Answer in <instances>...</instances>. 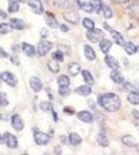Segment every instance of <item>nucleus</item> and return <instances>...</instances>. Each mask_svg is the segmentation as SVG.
Listing matches in <instances>:
<instances>
[{"label": "nucleus", "instance_id": "obj_1", "mask_svg": "<svg viewBox=\"0 0 139 155\" xmlns=\"http://www.w3.org/2000/svg\"><path fill=\"white\" fill-rule=\"evenodd\" d=\"M99 104L105 111L110 112V113L117 112L122 106L120 96L115 93H111V92L105 93L99 97Z\"/></svg>", "mask_w": 139, "mask_h": 155}, {"label": "nucleus", "instance_id": "obj_2", "mask_svg": "<svg viewBox=\"0 0 139 155\" xmlns=\"http://www.w3.org/2000/svg\"><path fill=\"white\" fill-rule=\"evenodd\" d=\"M86 37L88 41L92 42H100L101 41L104 39V32L100 29H92L88 30L86 33Z\"/></svg>", "mask_w": 139, "mask_h": 155}, {"label": "nucleus", "instance_id": "obj_3", "mask_svg": "<svg viewBox=\"0 0 139 155\" xmlns=\"http://www.w3.org/2000/svg\"><path fill=\"white\" fill-rule=\"evenodd\" d=\"M52 47H53V45L51 44V42L43 39V41H40L39 45H37L36 52H37V54H39L40 56H45V55H46L48 52L52 49Z\"/></svg>", "mask_w": 139, "mask_h": 155}, {"label": "nucleus", "instance_id": "obj_4", "mask_svg": "<svg viewBox=\"0 0 139 155\" xmlns=\"http://www.w3.org/2000/svg\"><path fill=\"white\" fill-rule=\"evenodd\" d=\"M33 137H34L35 143H36V145H39V146L47 145L49 143V140H50V137L43 131H35L33 134Z\"/></svg>", "mask_w": 139, "mask_h": 155}, {"label": "nucleus", "instance_id": "obj_5", "mask_svg": "<svg viewBox=\"0 0 139 155\" xmlns=\"http://www.w3.org/2000/svg\"><path fill=\"white\" fill-rule=\"evenodd\" d=\"M28 5L31 11L36 15H42L44 12V7L41 0H28Z\"/></svg>", "mask_w": 139, "mask_h": 155}, {"label": "nucleus", "instance_id": "obj_6", "mask_svg": "<svg viewBox=\"0 0 139 155\" xmlns=\"http://www.w3.org/2000/svg\"><path fill=\"white\" fill-rule=\"evenodd\" d=\"M4 137V143L6 144V146L11 149H15L18 147V140L14 134H9V132H5L3 134Z\"/></svg>", "mask_w": 139, "mask_h": 155}, {"label": "nucleus", "instance_id": "obj_7", "mask_svg": "<svg viewBox=\"0 0 139 155\" xmlns=\"http://www.w3.org/2000/svg\"><path fill=\"white\" fill-rule=\"evenodd\" d=\"M1 80L4 82V83H6L9 86H11V87H16V85H17L16 78H15L14 74H12V72H9V71L2 72V74H1Z\"/></svg>", "mask_w": 139, "mask_h": 155}, {"label": "nucleus", "instance_id": "obj_8", "mask_svg": "<svg viewBox=\"0 0 139 155\" xmlns=\"http://www.w3.org/2000/svg\"><path fill=\"white\" fill-rule=\"evenodd\" d=\"M11 122H12V128L16 131H21L22 129H23V127H24L23 120L21 119V117H20L19 115H14V116H12Z\"/></svg>", "mask_w": 139, "mask_h": 155}, {"label": "nucleus", "instance_id": "obj_9", "mask_svg": "<svg viewBox=\"0 0 139 155\" xmlns=\"http://www.w3.org/2000/svg\"><path fill=\"white\" fill-rule=\"evenodd\" d=\"M29 85H30V88L33 90L34 92H40L43 89L42 81L37 77H31V78H30Z\"/></svg>", "mask_w": 139, "mask_h": 155}, {"label": "nucleus", "instance_id": "obj_10", "mask_svg": "<svg viewBox=\"0 0 139 155\" xmlns=\"http://www.w3.org/2000/svg\"><path fill=\"white\" fill-rule=\"evenodd\" d=\"M64 17L67 21H69L72 24H77L79 23V15L74 11L65 12L64 14Z\"/></svg>", "mask_w": 139, "mask_h": 155}, {"label": "nucleus", "instance_id": "obj_11", "mask_svg": "<svg viewBox=\"0 0 139 155\" xmlns=\"http://www.w3.org/2000/svg\"><path fill=\"white\" fill-rule=\"evenodd\" d=\"M77 117L79 120H81L82 122H85V123H92L93 121V116L90 112L88 111H81L77 114Z\"/></svg>", "mask_w": 139, "mask_h": 155}, {"label": "nucleus", "instance_id": "obj_12", "mask_svg": "<svg viewBox=\"0 0 139 155\" xmlns=\"http://www.w3.org/2000/svg\"><path fill=\"white\" fill-rule=\"evenodd\" d=\"M111 36H112V38H113V41H114L116 45H118V46L125 47V45L127 44L125 38H123V36L118 31L111 30Z\"/></svg>", "mask_w": 139, "mask_h": 155}, {"label": "nucleus", "instance_id": "obj_13", "mask_svg": "<svg viewBox=\"0 0 139 155\" xmlns=\"http://www.w3.org/2000/svg\"><path fill=\"white\" fill-rule=\"evenodd\" d=\"M22 50H23L25 55H27V56H29V57L34 56V55L37 53L34 47L30 44H27V42H23V45H22Z\"/></svg>", "mask_w": 139, "mask_h": 155}, {"label": "nucleus", "instance_id": "obj_14", "mask_svg": "<svg viewBox=\"0 0 139 155\" xmlns=\"http://www.w3.org/2000/svg\"><path fill=\"white\" fill-rule=\"evenodd\" d=\"M105 63L107 64L108 67H110L112 71L113 69H118V67H120V64H118L117 60L113 56H109V55L105 56Z\"/></svg>", "mask_w": 139, "mask_h": 155}, {"label": "nucleus", "instance_id": "obj_15", "mask_svg": "<svg viewBox=\"0 0 139 155\" xmlns=\"http://www.w3.org/2000/svg\"><path fill=\"white\" fill-rule=\"evenodd\" d=\"M75 92L80 96H88L90 93H92V88H90L89 85H83V86H80L78 88H76Z\"/></svg>", "mask_w": 139, "mask_h": 155}, {"label": "nucleus", "instance_id": "obj_16", "mask_svg": "<svg viewBox=\"0 0 139 155\" xmlns=\"http://www.w3.org/2000/svg\"><path fill=\"white\" fill-rule=\"evenodd\" d=\"M122 142L123 145H126V146L128 147H136V145H137V142H136L135 137L130 136V134H126V136H123L122 137Z\"/></svg>", "mask_w": 139, "mask_h": 155}, {"label": "nucleus", "instance_id": "obj_17", "mask_svg": "<svg viewBox=\"0 0 139 155\" xmlns=\"http://www.w3.org/2000/svg\"><path fill=\"white\" fill-rule=\"evenodd\" d=\"M11 26L12 29L16 30H23L25 28V23L21 19L18 18H12L11 19Z\"/></svg>", "mask_w": 139, "mask_h": 155}, {"label": "nucleus", "instance_id": "obj_18", "mask_svg": "<svg viewBox=\"0 0 139 155\" xmlns=\"http://www.w3.org/2000/svg\"><path fill=\"white\" fill-rule=\"evenodd\" d=\"M77 4H78V6H79L80 9L88 12V14H92V12H93L90 3L89 2H86L85 0H77Z\"/></svg>", "mask_w": 139, "mask_h": 155}, {"label": "nucleus", "instance_id": "obj_19", "mask_svg": "<svg viewBox=\"0 0 139 155\" xmlns=\"http://www.w3.org/2000/svg\"><path fill=\"white\" fill-rule=\"evenodd\" d=\"M110 78L114 83L116 84H122L123 82V77L117 69H113L112 72L110 74Z\"/></svg>", "mask_w": 139, "mask_h": 155}, {"label": "nucleus", "instance_id": "obj_20", "mask_svg": "<svg viewBox=\"0 0 139 155\" xmlns=\"http://www.w3.org/2000/svg\"><path fill=\"white\" fill-rule=\"evenodd\" d=\"M57 83L59 88H69L70 86V79L65 74H62L57 79Z\"/></svg>", "mask_w": 139, "mask_h": 155}, {"label": "nucleus", "instance_id": "obj_21", "mask_svg": "<svg viewBox=\"0 0 139 155\" xmlns=\"http://www.w3.org/2000/svg\"><path fill=\"white\" fill-rule=\"evenodd\" d=\"M68 71H69L70 74L72 77H76L80 72V71H81V67H80V65L78 63H75V62H73V63L69 64Z\"/></svg>", "mask_w": 139, "mask_h": 155}, {"label": "nucleus", "instance_id": "obj_22", "mask_svg": "<svg viewBox=\"0 0 139 155\" xmlns=\"http://www.w3.org/2000/svg\"><path fill=\"white\" fill-rule=\"evenodd\" d=\"M84 56L86 57L87 60L89 61H93L96 59V53L93 51V49L90 46H84Z\"/></svg>", "mask_w": 139, "mask_h": 155}, {"label": "nucleus", "instance_id": "obj_23", "mask_svg": "<svg viewBox=\"0 0 139 155\" xmlns=\"http://www.w3.org/2000/svg\"><path fill=\"white\" fill-rule=\"evenodd\" d=\"M111 47H112V42H111L110 41H108V39L104 38L103 41H100V49L104 54H107L108 52H109Z\"/></svg>", "mask_w": 139, "mask_h": 155}, {"label": "nucleus", "instance_id": "obj_24", "mask_svg": "<svg viewBox=\"0 0 139 155\" xmlns=\"http://www.w3.org/2000/svg\"><path fill=\"white\" fill-rule=\"evenodd\" d=\"M69 141L73 146H77V145H79L81 143L82 139L77 132H71L70 136H69Z\"/></svg>", "mask_w": 139, "mask_h": 155}, {"label": "nucleus", "instance_id": "obj_25", "mask_svg": "<svg viewBox=\"0 0 139 155\" xmlns=\"http://www.w3.org/2000/svg\"><path fill=\"white\" fill-rule=\"evenodd\" d=\"M47 65H48V68H49L52 72H54V74H57V72L60 71V66H59V64H58V61L55 59L49 60Z\"/></svg>", "mask_w": 139, "mask_h": 155}, {"label": "nucleus", "instance_id": "obj_26", "mask_svg": "<svg viewBox=\"0 0 139 155\" xmlns=\"http://www.w3.org/2000/svg\"><path fill=\"white\" fill-rule=\"evenodd\" d=\"M128 101L131 104H134V106L139 104V92L137 91L130 92V94L128 95Z\"/></svg>", "mask_w": 139, "mask_h": 155}, {"label": "nucleus", "instance_id": "obj_27", "mask_svg": "<svg viewBox=\"0 0 139 155\" xmlns=\"http://www.w3.org/2000/svg\"><path fill=\"white\" fill-rule=\"evenodd\" d=\"M46 23L49 27H51V28H56L58 26V22L57 20L55 19V17L53 16L52 14H50V12H48L47 14V18H46Z\"/></svg>", "mask_w": 139, "mask_h": 155}, {"label": "nucleus", "instance_id": "obj_28", "mask_svg": "<svg viewBox=\"0 0 139 155\" xmlns=\"http://www.w3.org/2000/svg\"><path fill=\"white\" fill-rule=\"evenodd\" d=\"M89 3L92 5V9L96 12H100L103 8V2L102 0H89Z\"/></svg>", "mask_w": 139, "mask_h": 155}, {"label": "nucleus", "instance_id": "obj_29", "mask_svg": "<svg viewBox=\"0 0 139 155\" xmlns=\"http://www.w3.org/2000/svg\"><path fill=\"white\" fill-rule=\"evenodd\" d=\"M82 77H83V80H84L85 83L87 85H89V86L90 85H93V83H95V80H93L92 74L88 71H82Z\"/></svg>", "mask_w": 139, "mask_h": 155}, {"label": "nucleus", "instance_id": "obj_30", "mask_svg": "<svg viewBox=\"0 0 139 155\" xmlns=\"http://www.w3.org/2000/svg\"><path fill=\"white\" fill-rule=\"evenodd\" d=\"M125 51H126V53L129 54V55H134L136 52L138 51V48L133 44V42L130 41V42H127V44L125 45Z\"/></svg>", "mask_w": 139, "mask_h": 155}, {"label": "nucleus", "instance_id": "obj_31", "mask_svg": "<svg viewBox=\"0 0 139 155\" xmlns=\"http://www.w3.org/2000/svg\"><path fill=\"white\" fill-rule=\"evenodd\" d=\"M97 141H98V143L103 147L108 146V144H109V141H108L107 137H106V134H104V132H100V134H98Z\"/></svg>", "mask_w": 139, "mask_h": 155}, {"label": "nucleus", "instance_id": "obj_32", "mask_svg": "<svg viewBox=\"0 0 139 155\" xmlns=\"http://www.w3.org/2000/svg\"><path fill=\"white\" fill-rule=\"evenodd\" d=\"M19 2L16 1V0H11L9 4V12H17L19 11Z\"/></svg>", "mask_w": 139, "mask_h": 155}, {"label": "nucleus", "instance_id": "obj_33", "mask_svg": "<svg viewBox=\"0 0 139 155\" xmlns=\"http://www.w3.org/2000/svg\"><path fill=\"white\" fill-rule=\"evenodd\" d=\"M82 24H83V27H84L85 29H87V30L95 29V23H93L92 20H90V19H88V18L83 19Z\"/></svg>", "mask_w": 139, "mask_h": 155}, {"label": "nucleus", "instance_id": "obj_34", "mask_svg": "<svg viewBox=\"0 0 139 155\" xmlns=\"http://www.w3.org/2000/svg\"><path fill=\"white\" fill-rule=\"evenodd\" d=\"M103 15H104L105 19H111L113 16V12H112V9L110 8V6L108 5H103Z\"/></svg>", "mask_w": 139, "mask_h": 155}, {"label": "nucleus", "instance_id": "obj_35", "mask_svg": "<svg viewBox=\"0 0 139 155\" xmlns=\"http://www.w3.org/2000/svg\"><path fill=\"white\" fill-rule=\"evenodd\" d=\"M9 101L7 99V95L5 92H0V107H4L6 106H9Z\"/></svg>", "mask_w": 139, "mask_h": 155}, {"label": "nucleus", "instance_id": "obj_36", "mask_svg": "<svg viewBox=\"0 0 139 155\" xmlns=\"http://www.w3.org/2000/svg\"><path fill=\"white\" fill-rule=\"evenodd\" d=\"M11 25L6 24V23H1L0 24V34H2V35H4V34L9 33V31H11Z\"/></svg>", "mask_w": 139, "mask_h": 155}, {"label": "nucleus", "instance_id": "obj_37", "mask_svg": "<svg viewBox=\"0 0 139 155\" xmlns=\"http://www.w3.org/2000/svg\"><path fill=\"white\" fill-rule=\"evenodd\" d=\"M40 107H41V110H43V111L48 112L53 109V106L50 101H43L41 102V104H40Z\"/></svg>", "mask_w": 139, "mask_h": 155}, {"label": "nucleus", "instance_id": "obj_38", "mask_svg": "<svg viewBox=\"0 0 139 155\" xmlns=\"http://www.w3.org/2000/svg\"><path fill=\"white\" fill-rule=\"evenodd\" d=\"M52 58L57 60L58 62H62L64 61V54H62V52H60V51H56L53 53Z\"/></svg>", "mask_w": 139, "mask_h": 155}, {"label": "nucleus", "instance_id": "obj_39", "mask_svg": "<svg viewBox=\"0 0 139 155\" xmlns=\"http://www.w3.org/2000/svg\"><path fill=\"white\" fill-rule=\"evenodd\" d=\"M58 92H59V94L61 96L65 97L71 93V90H70V88H59L58 89Z\"/></svg>", "mask_w": 139, "mask_h": 155}, {"label": "nucleus", "instance_id": "obj_40", "mask_svg": "<svg viewBox=\"0 0 139 155\" xmlns=\"http://www.w3.org/2000/svg\"><path fill=\"white\" fill-rule=\"evenodd\" d=\"M57 5L59 7L64 8V7H67L69 5V1H68V0H57Z\"/></svg>", "mask_w": 139, "mask_h": 155}, {"label": "nucleus", "instance_id": "obj_41", "mask_svg": "<svg viewBox=\"0 0 139 155\" xmlns=\"http://www.w3.org/2000/svg\"><path fill=\"white\" fill-rule=\"evenodd\" d=\"M132 116L136 122H139V111H137V110H133Z\"/></svg>", "mask_w": 139, "mask_h": 155}, {"label": "nucleus", "instance_id": "obj_42", "mask_svg": "<svg viewBox=\"0 0 139 155\" xmlns=\"http://www.w3.org/2000/svg\"><path fill=\"white\" fill-rule=\"evenodd\" d=\"M48 35H49V31H48V29L43 28L41 30V36H42V38H46V37H48Z\"/></svg>", "mask_w": 139, "mask_h": 155}, {"label": "nucleus", "instance_id": "obj_43", "mask_svg": "<svg viewBox=\"0 0 139 155\" xmlns=\"http://www.w3.org/2000/svg\"><path fill=\"white\" fill-rule=\"evenodd\" d=\"M64 113L70 114V115H73V114H74V110H73L72 107H65L64 109Z\"/></svg>", "mask_w": 139, "mask_h": 155}, {"label": "nucleus", "instance_id": "obj_44", "mask_svg": "<svg viewBox=\"0 0 139 155\" xmlns=\"http://www.w3.org/2000/svg\"><path fill=\"white\" fill-rule=\"evenodd\" d=\"M7 56H9V55H7L6 52L2 48H0V58H6Z\"/></svg>", "mask_w": 139, "mask_h": 155}, {"label": "nucleus", "instance_id": "obj_45", "mask_svg": "<svg viewBox=\"0 0 139 155\" xmlns=\"http://www.w3.org/2000/svg\"><path fill=\"white\" fill-rule=\"evenodd\" d=\"M59 28H60V30H61L62 32H68V31H69V28H68L67 25L61 24V25H60V26H59Z\"/></svg>", "mask_w": 139, "mask_h": 155}, {"label": "nucleus", "instance_id": "obj_46", "mask_svg": "<svg viewBox=\"0 0 139 155\" xmlns=\"http://www.w3.org/2000/svg\"><path fill=\"white\" fill-rule=\"evenodd\" d=\"M11 61L14 64H16V65H18V64H19V61H18V57L17 56H12V58H11Z\"/></svg>", "mask_w": 139, "mask_h": 155}, {"label": "nucleus", "instance_id": "obj_47", "mask_svg": "<svg viewBox=\"0 0 139 155\" xmlns=\"http://www.w3.org/2000/svg\"><path fill=\"white\" fill-rule=\"evenodd\" d=\"M52 115H53V118H54V121L57 122L58 121V116H57L56 112L54 111V109H52Z\"/></svg>", "mask_w": 139, "mask_h": 155}, {"label": "nucleus", "instance_id": "obj_48", "mask_svg": "<svg viewBox=\"0 0 139 155\" xmlns=\"http://www.w3.org/2000/svg\"><path fill=\"white\" fill-rule=\"evenodd\" d=\"M0 17H1V18H3V19H5L7 17V14L5 12L2 11V9H0Z\"/></svg>", "mask_w": 139, "mask_h": 155}, {"label": "nucleus", "instance_id": "obj_49", "mask_svg": "<svg viewBox=\"0 0 139 155\" xmlns=\"http://www.w3.org/2000/svg\"><path fill=\"white\" fill-rule=\"evenodd\" d=\"M12 50L15 52V53H17V52H19V51H20V47H19V46H12Z\"/></svg>", "mask_w": 139, "mask_h": 155}, {"label": "nucleus", "instance_id": "obj_50", "mask_svg": "<svg viewBox=\"0 0 139 155\" xmlns=\"http://www.w3.org/2000/svg\"><path fill=\"white\" fill-rule=\"evenodd\" d=\"M113 2H115V3H123V2H127L129 0H112Z\"/></svg>", "mask_w": 139, "mask_h": 155}, {"label": "nucleus", "instance_id": "obj_51", "mask_svg": "<svg viewBox=\"0 0 139 155\" xmlns=\"http://www.w3.org/2000/svg\"><path fill=\"white\" fill-rule=\"evenodd\" d=\"M4 142V137L2 134H0V144H3Z\"/></svg>", "mask_w": 139, "mask_h": 155}, {"label": "nucleus", "instance_id": "obj_52", "mask_svg": "<svg viewBox=\"0 0 139 155\" xmlns=\"http://www.w3.org/2000/svg\"><path fill=\"white\" fill-rule=\"evenodd\" d=\"M55 149L57 150V151H55V153H56V154H60V153H61V152L59 151V147H56V148H55Z\"/></svg>", "mask_w": 139, "mask_h": 155}, {"label": "nucleus", "instance_id": "obj_53", "mask_svg": "<svg viewBox=\"0 0 139 155\" xmlns=\"http://www.w3.org/2000/svg\"><path fill=\"white\" fill-rule=\"evenodd\" d=\"M18 1H20V2H24V3H25V2H28V0H18Z\"/></svg>", "mask_w": 139, "mask_h": 155}, {"label": "nucleus", "instance_id": "obj_54", "mask_svg": "<svg viewBox=\"0 0 139 155\" xmlns=\"http://www.w3.org/2000/svg\"><path fill=\"white\" fill-rule=\"evenodd\" d=\"M136 149H137V152L139 153V144H138V145H136Z\"/></svg>", "mask_w": 139, "mask_h": 155}, {"label": "nucleus", "instance_id": "obj_55", "mask_svg": "<svg viewBox=\"0 0 139 155\" xmlns=\"http://www.w3.org/2000/svg\"><path fill=\"white\" fill-rule=\"evenodd\" d=\"M136 127H137V130L139 131V122H137V124H136Z\"/></svg>", "mask_w": 139, "mask_h": 155}, {"label": "nucleus", "instance_id": "obj_56", "mask_svg": "<svg viewBox=\"0 0 139 155\" xmlns=\"http://www.w3.org/2000/svg\"><path fill=\"white\" fill-rule=\"evenodd\" d=\"M1 119H2V116H1V114H0V121H1Z\"/></svg>", "mask_w": 139, "mask_h": 155}, {"label": "nucleus", "instance_id": "obj_57", "mask_svg": "<svg viewBox=\"0 0 139 155\" xmlns=\"http://www.w3.org/2000/svg\"><path fill=\"white\" fill-rule=\"evenodd\" d=\"M0 80H1V74H0Z\"/></svg>", "mask_w": 139, "mask_h": 155}, {"label": "nucleus", "instance_id": "obj_58", "mask_svg": "<svg viewBox=\"0 0 139 155\" xmlns=\"http://www.w3.org/2000/svg\"><path fill=\"white\" fill-rule=\"evenodd\" d=\"M138 24H139V20H138Z\"/></svg>", "mask_w": 139, "mask_h": 155}, {"label": "nucleus", "instance_id": "obj_59", "mask_svg": "<svg viewBox=\"0 0 139 155\" xmlns=\"http://www.w3.org/2000/svg\"><path fill=\"white\" fill-rule=\"evenodd\" d=\"M138 52H139V48H138Z\"/></svg>", "mask_w": 139, "mask_h": 155}]
</instances>
